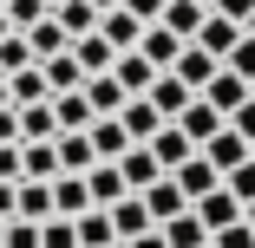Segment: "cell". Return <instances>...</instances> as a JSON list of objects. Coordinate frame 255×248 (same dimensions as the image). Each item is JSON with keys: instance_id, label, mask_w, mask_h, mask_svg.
<instances>
[{"instance_id": "9", "label": "cell", "mask_w": 255, "mask_h": 248, "mask_svg": "<svg viewBox=\"0 0 255 248\" xmlns=\"http://www.w3.org/2000/svg\"><path fill=\"white\" fill-rule=\"evenodd\" d=\"M144 151H150V157H157V170H177V164H183V157L196 151V144H190V137H183V131H177L170 118H164L157 131H150V137H144Z\"/></svg>"}, {"instance_id": "54", "label": "cell", "mask_w": 255, "mask_h": 248, "mask_svg": "<svg viewBox=\"0 0 255 248\" xmlns=\"http://www.w3.org/2000/svg\"><path fill=\"white\" fill-rule=\"evenodd\" d=\"M249 157H255V144H249Z\"/></svg>"}, {"instance_id": "14", "label": "cell", "mask_w": 255, "mask_h": 248, "mask_svg": "<svg viewBox=\"0 0 255 248\" xmlns=\"http://www.w3.org/2000/svg\"><path fill=\"white\" fill-rule=\"evenodd\" d=\"M85 176V196H92V209H112L118 196H125V176H118V164H92V170H79Z\"/></svg>"}, {"instance_id": "45", "label": "cell", "mask_w": 255, "mask_h": 248, "mask_svg": "<svg viewBox=\"0 0 255 248\" xmlns=\"http://www.w3.org/2000/svg\"><path fill=\"white\" fill-rule=\"evenodd\" d=\"M125 248H170V242H164V235H157V229H144V235H131V242H125Z\"/></svg>"}, {"instance_id": "26", "label": "cell", "mask_w": 255, "mask_h": 248, "mask_svg": "<svg viewBox=\"0 0 255 248\" xmlns=\"http://www.w3.org/2000/svg\"><path fill=\"white\" fill-rule=\"evenodd\" d=\"M98 33L112 39V53H125V46H137L144 20H137V13H125V7H112V13H98Z\"/></svg>"}, {"instance_id": "50", "label": "cell", "mask_w": 255, "mask_h": 248, "mask_svg": "<svg viewBox=\"0 0 255 248\" xmlns=\"http://www.w3.org/2000/svg\"><path fill=\"white\" fill-rule=\"evenodd\" d=\"M0 33H13V26H7V13H0Z\"/></svg>"}, {"instance_id": "19", "label": "cell", "mask_w": 255, "mask_h": 248, "mask_svg": "<svg viewBox=\"0 0 255 248\" xmlns=\"http://www.w3.org/2000/svg\"><path fill=\"white\" fill-rule=\"evenodd\" d=\"M85 137H92V164H112V157L125 151V144H131L118 118H92V124H85Z\"/></svg>"}, {"instance_id": "40", "label": "cell", "mask_w": 255, "mask_h": 248, "mask_svg": "<svg viewBox=\"0 0 255 248\" xmlns=\"http://www.w3.org/2000/svg\"><path fill=\"white\" fill-rule=\"evenodd\" d=\"M223 124H229V131H242V137H249V144H255V91H249V98H242V105H236V111H229V118H223Z\"/></svg>"}, {"instance_id": "58", "label": "cell", "mask_w": 255, "mask_h": 248, "mask_svg": "<svg viewBox=\"0 0 255 248\" xmlns=\"http://www.w3.org/2000/svg\"><path fill=\"white\" fill-rule=\"evenodd\" d=\"M203 248H210V242H203Z\"/></svg>"}, {"instance_id": "8", "label": "cell", "mask_w": 255, "mask_h": 248, "mask_svg": "<svg viewBox=\"0 0 255 248\" xmlns=\"http://www.w3.org/2000/svg\"><path fill=\"white\" fill-rule=\"evenodd\" d=\"M79 91H85V105H92V118H118V105L131 98V91H125V85H118L112 72H85V85H79Z\"/></svg>"}, {"instance_id": "32", "label": "cell", "mask_w": 255, "mask_h": 248, "mask_svg": "<svg viewBox=\"0 0 255 248\" xmlns=\"http://www.w3.org/2000/svg\"><path fill=\"white\" fill-rule=\"evenodd\" d=\"M53 20H59L66 33H92V26H98V13H92V0H59V7H53Z\"/></svg>"}, {"instance_id": "55", "label": "cell", "mask_w": 255, "mask_h": 248, "mask_svg": "<svg viewBox=\"0 0 255 248\" xmlns=\"http://www.w3.org/2000/svg\"><path fill=\"white\" fill-rule=\"evenodd\" d=\"M112 248H125V242H112Z\"/></svg>"}, {"instance_id": "25", "label": "cell", "mask_w": 255, "mask_h": 248, "mask_svg": "<svg viewBox=\"0 0 255 248\" xmlns=\"http://www.w3.org/2000/svg\"><path fill=\"white\" fill-rule=\"evenodd\" d=\"M72 235H79V248H112V242H118V229H112V216H105V209L72 216Z\"/></svg>"}, {"instance_id": "12", "label": "cell", "mask_w": 255, "mask_h": 248, "mask_svg": "<svg viewBox=\"0 0 255 248\" xmlns=\"http://www.w3.org/2000/svg\"><path fill=\"white\" fill-rule=\"evenodd\" d=\"M216 66H223V59H210V53H203L196 39H183V46H177V59H170V72H177L190 91H203V79H210Z\"/></svg>"}, {"instance_id": "1", "label": "cell", "mask_w": 255, "mask_h": 248, "mask_svg": "<svg viewBox=\"0 0 255 248\" xmlns=\"http://www.w3.org/2000/svg\"><path fill=\"white\" fill-rule=\"evenodd\" d=\"M137 203H144V216H150V229H157V222H170V216H183L190 209V196L170 183V176H150L144 189H137Z\"/></svg>"}, {"instance_id": "34", "label": "cell", "mask_w": 255, "mask_h": 248, "mask_svg": "<svg viewBox=\"0 0 255 248\" xmlns=\"http://www.w3.org/2000/svg\"><path fill=\"white\" fill-rule=\"evenodd\" d=\"M20 66H33L26 33H0V72H20Z\"/></svg>"}, {"instance_id": "29", "label": "cell", "mask_w": 255, "mask_h": 248, "mask_svg": "<svg viewBox=\"0 0 255 248\" xmlns=\"http://www.w3.org/2000/svg\"><path fill=\"white\" fill-rule=\"evenodd\" d=\"M203 13H210V7H196V0H164V7H157V26H170L177 39H190Z\"/></svg>"}, {"instance_id": "13", "label": "cell", "mask_w": 255, "mask_h": 248, "mask_svg": "<svg viewBox=\"0 0 255 248\" xmlns=\"http://www.w3.org/2000/svg\"><path fill=\"white\" fill-rule=\"evenodd\" d=\"M66 53L79 59V72H112V39L98 33V26H92V33H72Z\"/></svg>"}, {"instance_id": "16", "label": "cell", "mask_w": 255, "mask_h": 248, "mask_svg": "<svg viewBox=\"0 0 255 248\" xmlns=\"http://www.w3.org/2000/svg\"><path fill=\"white\" fill-rule=\"evenodd\" d=\"M170 124H177V131H183V137H190V144H203V137H210V131H216V124H223V111H216V105H210V98H190V105H183V111H177V118H170Z\"/></svg>"}, {"instance_id": "23", "label": "cell", "mask_w": 255, "mask_h": 248, "mask_svg": "<svg viewBox=\"0 0 255 248\" xmlns=\"http://www.w3.org/2000/svg\"><path fill=\"white\" fill-rule=\"evenodd\" d=\"M20 176H59V151H53V137H33V144H20Z\"/></svg>"}, {"instance_id": "46", "label": "cell", "mask_w": 255, "mask_h": 248, "mask_svg": "<svg viewBox=\"0 0 255 248\" xmlns=\"http://www.w3.org/2000/svg\"><path fill=\"white\" fill-rule=\"evenodd\" d=\"M0 222H13V183H0Z\"/></svg>"}, {"instance_id": "41", "label": "cell", "mask_w": 255, "mask_h": 248, "mask_svg": "<svg viewBox=\"0 0 255 248\" xmlns=\"http://www.w3.org/2000/svg\"><path fill=\"white\" fill-rule=\"evenodd\" d=\"M0 183H20V144H0Z\"/></svg>"}, {"instance_id": "28", "label": "cell", "mask_w": 255, "mask_h": 248, "mask_svg": "<svg viewBox=\"0 0 255 248\" xmlns=\"http://www.w3.org/2000/svg\"><path fill=\"white\" fill-rule=\"evenodd\" d=\"M53 151H59V170H72V176L92 170V137H85V131H59Z\"/></svg>"}, {"instance_id": "43", "label": "cell", "mask_w": 255, "mask_h": 248, "mask_svg": "<svg viewBox=\"0 0 255 248\" xmlns=\"http://www.w3.org/2000/svg\"><path fill=\"white\" fill-rule=\"evenodd\" d=\"M0 144H20V111L0 105Z\"/></svg>"}, {"instance_id": "11", "label": "cell", "mask_w": 255, "mask_h": 248, "mask_svg": "<svg viewBox=\"0 0 255 248\" xmlns=\"http://www.w3.org/2000/svg\"><path fill=\"white\" fill-rule=\"evenodd\" d=\"M20 33H26V46H33V59H53V53H66V46H72V33L53 20V7H46L33 26H20Z\"/></svg>"}, {"instance_id": "36", "label": "cell", "mask_w": 255, "mask_h": 248, "mask_svg": "<svg viewBox=\"0 0 255 248\" xmlns=\"http://www.w3.org/2000/svg\"><path fill=\"white\" fill-rule=\"evenodd\" d=\"M223 189L236 196V203H255V157H242V164L223 176Z\"/></svg>"}, {"instance_id": "33", "label": "cell", "mask_w": 255, "mask_h": 248, "mask_svg": "<svg viewBox=\"0 0 255 248\" xmlns=\"http://www.w3.org/2000/svg\"><path fill=\"white\" fill-rule=\"evenodd\" d=\"M223 66H229L236 79H255V33H236V46L223 53Z\"/></svg>"}, {"instance_id": "20", "label": "cell", "mask_w": 255, "mask_h": 248, "mask_svg": "<svg viewBox=\"0 0 255 248\" xmlns=\"http://www.w3.org/2000/svg\"><path fill=\"white\" fill-rule=\"evenodd\" d=\"M118 124H125V137H131V144H144L150 131H157V124H164V118H157V111H150V98L137 91V98H125V105H118Z\"/></svg>"}, {"instance_id": "37", "label": "cell", "mask_w": 255, "mask_h": 248, "mask_svg": "<svg viewBox=\"0 0 255 248\" xmlns=\"http://www.w3.org/2000/svg\"><path fill=\"white\" fill-rule=\"evenodd\" d=\"M0 13H7V26L20 33V26H33V20L46 13V0H7V7H0Z\"/></svg>"}, {"instance_id": "38", "label": "cell", "mask_w": 255, "mask_h": 248, "mask_svg": "<svg viewBox=\"0 0 255 248\" xmlns=\"http://www.w3.org/2000/svg\"><path fill=\"white\" fill-rule=\"evenodd\" d=\"M0 248H39V222H7V235H0Z\"/></svg>"}, {"instance_id": "27", "label": "cell", "mask_w": 255, "mask_h": 248, "mask_svg": "<svg viewBox=\"0 0 255 248\" xmlns=\"http://www.w3.org/2000/svg\"><path fill=\"white\" fill-rule=\"evenodd\" d=\"M0 79H7V105H39V98H46V79H39V66L0 72Z\"/></svg>"}, {"instance_id": "39", "label": "cell", "mask_w": 255, "mask_h": 248, "mask_svg": "<svg viewBox=\"0 0 255 248\" xmlns=\"http://www.w3.org/2000/svg\"><path fill=\"white\" fill-rule=\"evenodd\" d=\"M210 248H255V229H249V222H229V229L210 235Z\"/></svg>"}, {"instance_id": "7", "label": "cell", "mask_w": 255, "mask_h": 248, "mask_svg": "<svg viewBox=\"0 0 255 248\" xmlns=\"http://www.w3.org/2000/svg\"><path fill=\"white\" fill-rule=\"evenodd\" d=\"M177 46H183V39H177L170 26H157V20H150V26L137 33V59H144L150 72H170V59H177Z\"/></svg>"}, {"instance_id": "31", "label": "cell", "mask_w": 255, "mask_h": 248, "mask_svg": "<svg viewBox=\"0 0 255 248\" xmlns=\"http://www.w3.org/2000/svg\"><path fill=\"white\" fill-rule=\"evenodd\" d=\"M20 111V144H33V137H59V124H53V105H13Z\"/></svg>"}, {"instance_id": "47", "label": "cell", "mask_w": 255, "mask_h": 248, "mask_svg": "<svg viewBox=\"0 0 255 248\" xmlns=\"http://www.w3.org/2000/svg\"><path fill=\"white\" fill-rule=\"evenodd\" d=\"M112 7H118V0H92V13H112Z\"/></svg>"}, {"instance_id": "2", "label": "cell", "mask_w": 255, "mask_h": 248, "mask_svg": "<svg viewBox=\"0 0 255 248\" xmlns=\"http://www.w3.org/2000/svg\"><path fill=\"white\" fill-rule=\"evenodd\" d=\"M190 216H196L203 229H210V235H216V229H229V222H242V203H236V196H229V189L216 183V189H203V196H196V203H190Z\"/></svg>"}, {"instance_id": "10", "label": "cell", "mask_w": 255, "mask_h": 248, "mask_svg": "<svg viewBox=\"0 0 255 248\" xmlns=\"http://www.w3.org/2000/svg\"><path fill=\"white\" fill-rule=\"evenodd\" d=\"M196 98H210V105H216V111H223V118H229V111H236V105H242V98H249V79H236V72H229V66H216V72H210V79H203V91H196Z\"/></svg>"}, {"instance_id": "5", "label": "cell", "mask_w": 255, "mask_h": 248, "mask_svg": "<svg viewBox=\"0 0 255 248\" xmlns=\"http://www.w3.org/2000/svg\"><path fill=\"white\" fill-rule=\"evenodd\" d=\"M13 216L20 222H46V216H53V176H46V183L39 176H20L13 183Z\"/></svg>"}, {"instance_id": "49", "label": "cell", "mask_w": 255, "mask_h": 248, "mask_svg": "<svg viewBox=\"0 0 255 248\" xmlns=\"http://www.w3.org/2000/svg\"><path fill=\"white\" fill-rule=\"evenodd\" d=\"M242 33H255V7H249V20H242Z\"/></svg>"}, {"instance_id": "56", "label": "cell", "mask_w": 255, "mask_h": 248, "mask_svg": "<svg viewBox=\"0 0 255 248\" xmlns=\"http://www.w3.org/2000/svg\"><path fill=\"white\" fill-rule=\"evenodd\" d=\"M249 91H255V79H249Z\"/></svg>"}, {"instance_id": "4", "label": "cell", "mask_w": 255, "mask_h": 248, "mask_svg": "<svg viewBox=\"0 0 255 248\" xmlns=\"http://www.w3.org/2000/svg\"><path fill=\"white\" fill-rule=\"evenodd\" d=\"M144 98H150V111H157V118H177V111L190 105L196 91H190V85H183L177 72H150V85H144Z\"/></svg>"}, {"instance_id": "3", "label": "cell", "mask_w": 255, "mask_h": 248, "mask_svg": "<svg viewBox=\"0 0 255 248\" xmlns=\"http://www.w3.org/2000/svg\"><path fill=\"white\" fill-rule=\"evenodd\" d=\"M196 151H203V157H210V164H216V176H229V170H236V164L249 157V137H242V131H229V124H216L210 137H203V144H196Z\"/></svg>"}, {"instance_id": "53", "label": "cell", "mask_w": 255, "mask_h": 248, "mask_svg": "<svg viewBox=\"0 0 255 248\" xmlns=\"http://www.w3.org/2000/svg\"><path fill=\"white\" fill-rule=\"evenodd\" d=\"M0 235H7V222H0Z\"/></svg>"}, {"instance_id": "18", "label": "cell", "mask_w": 255, "mask_h": 248, "mask_svg": "<svg viewBox=\"0 0 255 248\" xmlns=\"http://www.w3.org/2000/svg\"><path fill=\"white\" fill-rule=\"evenodd\" d=\"M112 164H118V176H125V189H144L150 176H164V170H157V157H150L144 144H125V151H118Z\"/></svg>"}, {"instance_id": "51", "label": "cell", "mask_w": 255, "mask_h": 248, "mask_svg": "<svg viewBox=\"0 0 255 248\" xmlns=\"http://www.w3.org/2000/svg\"><path fill=\"white\" fill-rule=\"evenodd\" d=\"M196 7H210V0H196Z\"/></svg>"}, {"instance_id": "24", "label": "cell", "mask_w": 255, "mask_h": 248, "mask_svg": "<svg viewBox=\"0 0 255 248\" xmlns=\"http://www.w3.org/2000/svg\"><path fill=\"white\" fill-rule=\"evenodd\" d=\"M46 105H53V124H59V131H85V124H92V105H85V91H53Z\"/></svg>"}, {"instance_id": "42", "label": "cell", "mask_w": 255, "mask_h": 248, "mask_svg": "<svg viewBox=\"0 0 255 248\" xmlns=\"http://www.w3.org/2000/svg\"><path fill=\"white\" fill-rule=\"evenodd\" d=\"M249 7H255V0H210V13H223V20H236V26L249 20Z\"/></svg>"}, {"instance_id": "22", "label": "cell", "mask_w": 255, "mask_h": 248, "mask_svg": "<svg viewBox=\"0 0 255 248\" xmlns=\"http://www.w3.org/2000/svg\"><path fill=\"white\" fill-rule=\"evenodd\" d=\"M105 216H112V229H118V242H131V235H144V229H150V216H144V203H137V189H125L118 203L105 209Z\"/></svg>"}, {"instance_id": "35", "label": "cell", "mask_w": 255, "mask_h": 248, "mask_svg": "<svg viewBox=\"0 0 255 248\" xmlns=\"http://www.w3.org/2000/svg\"><path fill=\"white\" fill-rule=\"evenodd\" d=\"M39 248H79L72 216H46V222H39Z\"/></svg>"}, {"instance_id": "6", "label": "cell", "mask_w": 255, "mask_h": 248, "mask_svg": "<svg viewBox=\"0 0 255 248\" xmlns=\"http://www.w3.org/2000/svg\"><path fill=\"white\" fill-rule=\"evenodd\" d=\"M164 176H170V183H177V189L190 196V203H196V196H203V189H216V183H223V176H216V164H210V157H203V151H190V157H183L177 170H164Z\"/></svg>"}, {"instance_id": "57", "label": "cell", "mask_w": 255, "mask_h": 248, "mask_svg": "<svg viewBox=\"0 0 255 248\" xmlns=\"http://www.w3.org/2000/svg\"><path fill=\"white\" fill-rule=\"evenodd\" d=\"M0 7H7V0H0Z\"/></svg>"}, {"instance_id": "17", "label": "cell", "mask_w": 255, "mask_h": 248, "mask_svg": "<svg viewBox=\"0 0 255 248\" xmlns=\"http://www.w3.org/2000/svg\"><path fill=\"white\" fill-rule=\"evenodd\" d=\"M33 66H39V79H46V98H53V91H79V85H85V72H79V59H72V53L33 59Z\"/></svg>"}, {"instance_id": "30", "label": "cell", "mask_w": 255, "mask_h": 248, "mask_svg": "<svg viewBox=\"0 0 255 248\" xmlns=\"http://www.w3.org/2000/svg\"><path fill=\"white\" fill-rule=\"evenodd\" d=\"M157 235H164L170 248H203V242H210V229H203L190 209H183V216H170V222H157Z\"/></svg>"}, {"instance_id": "21", "label": "cell", "mask_w": 255, "mask_h": 248, "mask_svg": "<svg viewBox=\"0 0 255 248\" xmlns=\"http://www.w3.org/2000/svg\"><path fill=\"white\" fill-rule=\"evenodd\" d=\"M85 209H92V196H85V176L59 170V176H53V216H85Z\"/></svg>"}, {"instance_id": "52", "label": "cell", "mask_w": 255, "mask_h": 248, "mask_svg": "<svg viewBox=\"0 0 255 248\" xmlns=\"http://www.w3.org/2000/svg\"><path fill=\"white\" fill-rule=\"evenodd\" d=\"M46 7H59V0H46Z\"/></svg>"}, {"instance_id": "48", "label": "cell", "mask_w": 255, "mask_h": 248, "mask_svg": "<svg viewBox=\"0 0 255 248\" xmlns=\"http://www.w3.org/2000/svg\"><path fill=\"white\" fill-rule=\"evenodd\" d=\"M242 222H249V229H255V203H242Z\"/></svg>"}, {"instance_id": "44", "label": "cell", "mask_w": 255, "mask_h": 248, "mask_svg": "<svg viewBox=\"0 0 255 248\" xmlns=\"http://www.w3.org/2000/svg\"><path fill=\"white\" fill-rule=\"evenodd\" d=\"M118 7H125V13H137V20L150 26V20H157V7H164V0H118Z\"/></svg>"}, {"instance_id": "15", "label": "cell", "mask_w": 255, "mask_h": 248, "mask_svg": "<svg viewBox=\"0 0 255 248\" xmlns=\"http://www.w3.org/2000/svg\"><path fill=\"white\" fill-rule=\"evenodd\" d=\"M236 33H242L236 20H223V13H203L190 39H196V46H203V53H210V59H223V53H229V46H236Z\"/></svg>"}]
</instances>
